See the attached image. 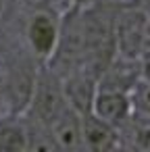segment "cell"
Segmentation results:
<instances>
[{"label": "cell", "mask_w": 150, "mask_h": 152, "mask_svg": "<svg viewBox=\"0 0 150 152\" xmlns=\"http://www.w3.org/2000/svg\"><path fill=\"white\" fill-rule=\"evenodd\" d=\"M65 108H69L65 92H63V77L59 71H54L50 65L40 63L34 92L29 98V104L23 113L40 119L42 123L50 125Z\"/></svg>", "instance_id": "1"}, {"label": "cell", "mask_w": 150, "mask_h": 152, "mask_svg": "<svg viewBox=\"0 0 150 152\" xmlns=\"http://www.w3.org/2000/svg\"><path fill=\"white\" fill-rule=\"evenodd\" d=\"M148 21H150V15L146 9L138 4H129V2H119L115 13V25H113L117 56L140 61Z\"/></svg>", "instance_id": "2"}, {"label": "cell", "mask_w": 150, "mask_h": 152, "mask_svg": "<svg viewBox=\"0 0 150 152\" xmlns=\"http://www.w3.org/2000/svg\"><path fill=\"white\" fill-rule=\"evenodd\" d=\"M27 46L38 63H48L59 42V19L48 11H38L25 25Z\"/></svg>", "instance_id": "3"}, {"label": "cell", "mask_w": 150, "mask_h": 152, "mask_svg": "<svg viewBox=\"0 0 150 152\" xmlns=\"http://www.w3.org/2000/svg\"><path fill=\"white\" fill-rule=\"evenodd\" d=\"M38 67L40 63H31V61H21L17 63L11 73L7 77H2L7 96H9V104H11V113L13 115H21L31 98L34 92V83H36V75H38Z\"/></svg>", "instance_id": "4"}, {"label": "cell", "mask_w": 150, "mask_h": 152, "mask_svg": "<svg viewBox=\"0 0 150 152\" xmlns=\"http://www.w3.org/2000/svg\"><path fill=\"white\" fill-rule=\"evenodd\" d=\"M61 77H63V92L67 104L79 115L90 113L94 94L98 90V75L88 69H73Z\"/></svg>", "instance_id": "5"}, {"label": "cell", "mask_w": 150, "mask_h": 152, "mask_svg": "<svg viewBox=\"0 0 150 152\" xmlns=\"http://www.w3.org/2000/svg\"><path fill=\"white\" fill-rule=\"evenodd\" d=\"M138 79H140V61L115 54L98 73V90H115L129 94V90Z\"/></svg>", "instance_id": "6"}, {"label": "cell", "mask_w": 150, "mask_h": 152, "mask_svg": "<svg viewBox=\"0 0 150 152\" xmlns=\"http://www.w3.org/2000/svg\"><path fill=\"white\" fill-rule=\"evenodd\" d=\"M90 113H94L98 119L106 121L108 125L119 127L131 115L129 94L127 92H115V90H96Z\"/></svg>", "instance_id": "7"}, {"label": "cell", "mask_w": 150, "mask_h": 152, "mask_svg": "<svg viewBox=\"0 0 150 152\" xmlns=\"http://www.w3.org/2000/svg\"><path fill=\"white\" fill-rule=\"evenodd\" d=\"M81 146L83 150L104 152L119 148L117 127L98 119L94 113H81Z\"/></svg>", "instance_id": "8"}, {"label": "cell", "mask_w": 150, "mask_h": 152, "mask_svg": "<svg viewBox=\"0 0 150 152\" xmlns=\"http://www.w3.org/2000/svg\"><path fill=\"white\" fill-rule=\"evenodd\" d=\"M56 150H83L81 146V115L71 106L65 108L50 125Z\"/></svg>", "instance_id": "9"}, {"label": "cell", "mask_w": 150, "mask_h": 152, "mask_svg": "<svg viewBox=\"0 0 150 152\" xmlns=\"http://www.w3.org/2000/svg\"><path fill=\"white\" fill-rule=\"evenodd\" d=\"M119 148L129 150H150V115L131 110L123 125L117 127Z\"/></svg>", "instance_id": "10"}, {"label": "cell", "mask_w": 150, "mask_h": 152, "mask_svg": "<svg viewBox=\"0 0 150 152\" xmlns=\"http://www.w3.org/2000/svg\"><path fill=\"white\" fill-rule=\"evenodd\" d=\"M0 150H25V131L19 115L0 119Z\"/></svg>", "instance_id": "11"}, {"label": "cell", "mask_w": 150, "mask_h": 152, "mask_svg": "<svg viewBox=\"0 0 150 152\" xmlns=\"http://www.w3.org/2000/svg\"><path fill=\"white\" fill-rule=\"evenodd\" d=\"M129 102H131V110L150 115V81L140 77L129 90Z\"/></svg>", "instance_id": "12"}, {"label": "cell", "mask_w": 150, "mask_h": 152, "mask_svg": "<svg viewBox=\"0 0 150 152\" xmlns=\"http://www.w3.org/2000/svg\"><path fill=\"white\" fill-rule=\"evenodd\" d=\"M7 115H13V113H11V104H9V96H7L4 83H2V79H0V119L7 117Z\"/></svg>", "instance_id": "13"}, {"label": "cell", "mask_w": 150, "mask_h": 152, "mask_svg": "<svg viewBox=\"0 0 150 152\" xmlns=\"http://www.w3.org/2000/svg\"><path fill=\"white\" fill-rule=\"evenodd\" d=\"M140 77L150 81V56L146 58H140Z\"/></svg>", "instance_id": "14"}, {"label": "cell", "mask_w": 150, "mask_h": 152, "mask_svg": "<svg viewBox=\"0 0 150 152\" xmlns=\"http://www.w3.org/2000/svg\"><path fill=\"white\" fill-rule=\"evenodd\" d=\"M146 56H150V21H148L146 36H144V44H142V54H140V58H146Z\"/></svg>", "instance_id": "15"}, {"label": "cell", "mask_w": 150, "mask_h": 152, "mask_svg": "<svg viewBox=\"0 0 150 152\" xmlns=\"http://www.w3.org/2000/svg\"><path fill=\"white\" fill-rule=\"evenodd\" d=\"M65 2V9H83V7H88V4H92L94 0H63Z\"/></svg>", "instance_id": "16"}, {"label": "cell", "mask_w": 150, "mask_h": 152, "mask_svg": "<svg viewBox=\"0 0 150 152\" xmlns=\"http://www.w3.org/2000/svg\"><path fill=\"white\" fill-rule=\"evenodd\" d=\"M4 7H7V2H4V0H0V17H2V13H4Z\"/></svg>", "instance_id": "17"}, {"label": "cell", "mask_w": 150, "mask_h": 152, "mask_svg": "<svg viewBox=\"0 0 150 152\" xmlns=\"http://www.w3.org/2000/svg\"><path fill=\"white\" fill-rule=\"evenodd\" d=\"M113 2H131V0H113Z\"/></svg>", "instance_id": "18"}]
</instances>
